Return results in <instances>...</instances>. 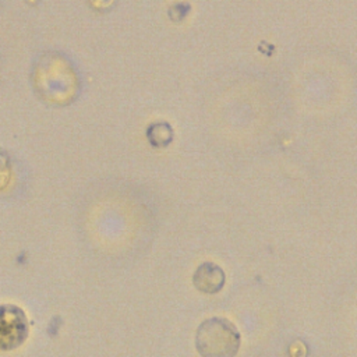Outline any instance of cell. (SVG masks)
<instances>
[{"label": "cell", "mask_w": 357, "mask_h": 357, "mask_svg": "<svg viewBox=\"0 0 357 357\" xmlns=\"http://www.w3.org/2000/svg\"><path fill=\"white\" fill-rule=\"evenodd\" d=\"M225 282L226 275L223 269L213 262L201 264L192 275V284L197 290L205 294H215L220 291L225 286Z\"/></svg>", "instance_id": "obj_4"}, {"label": "cell", "mask_w": 357, "mask_h": 357, "mask_svg": "<svg viewBox=\"0 0 357 357\" xmlns=\"http://www.w3.org/2000/svg\"><path fill=\"white\" fill-rule=\"evenodd\" d=\"M190 11H191V4L188 1H180L173 4L169 8V18L173 22H181L188 15Z\"/></svg>", "instance_id": "obj_7"}, {"label": "cell", "mask_w": 357, "mask_h": 357, "mask_svg": "<svg viewBox=\"0 0 357 357\" xmlns=\"http://www.w3.org/2000/svg\"><path fill=\"white\" fill-rule=\"evenodd\" d=\"M11 160L8 153L0 148V191H3L11 180Z\"/></svg>", "instance_id": "obj_6"}, {"label": "cell", "mask_w": 357, "mask_h": 357, "mask_svg": "<svg viewBox=\"0 0 357 357\" xmlns=\"http://www.w3.org/2000/svg\"><path fill=\"white\" fill-rule=\"evenodd\" d=\"M240 343L238 329L226 318H208L195 332V349L201 357H236Z\"/></svg>", "instance_id": "obj_2"}, {"label": "cell", "mask_w": 357, "mask_h": 357, "mask_svg": "<svg viewBox=\"0 0 357 357\" xmlns=\"http://www.w3.org/2000/svg\"><path fill=\"white\" fill-rule=\"evenodd\" d=\"M28 336L25 312L14 304L0 305V350H13L21 346Z\"/></svg>", "instance_id": "obj_3"}, {"label": "cell", "mask_w": 357, "mask_h": 357, "mask_svg": "<svg viewBox=\"0 0 357 357\" xmlns=\"http://www.w3.org/2000/svg\"><path fill=\"white\" fill-rule=\"evenodd\" d=\"M145 135L153 148H165L172 144L174 131L167 121H155L146 127Z\"/></svg>", "instance_id": "obj_5"}, {"label": "cell", "mask_w": 357, "mask_h": 357, "mask_svg": "<svg viewBox=\"0 0 357 357\" xmlns=\"http://www.w3.org/2000/svg\"><path fill=\"white\" fill-rule=\"evenodd\" d=\"M32 86L46 102L68 105L79 92V77L74 66L59 53L42 54L32 68Z\"/></svg>", "instance_id": "obj_1"}]
</instances>
